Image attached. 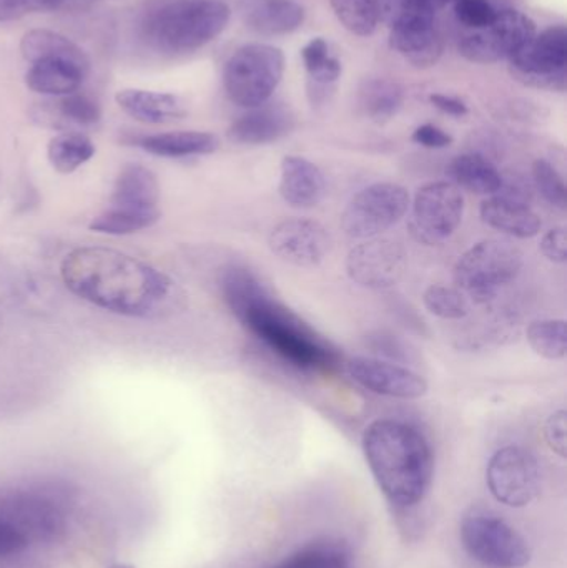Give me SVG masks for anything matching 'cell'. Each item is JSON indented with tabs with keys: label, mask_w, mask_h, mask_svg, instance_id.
I'll list each match as a JSON object with an SVG mask.
<instances>
[{
	"label": "cell",
	"mask_w": 567,
	"mask_h": 568,
	"mask_svg": "<svg viewBox=\"0 0 567 568\" xmlns=\"http://www.w3.org/2000/svg\"><path fill=\"white\" fill-rule=\"evenodd\" d=\"M230 17L222 0H172L146 13L142 36L160 53L195 52L226 29Z\"/></svg>",
	"instance_id": "277c9868"
},
{
	"label": "cell",
	"mask_w": 567,
	"mask_h": 568,
	"mask_svg": "<svg viewBox=\"0 0 567 568\" xmlns=\"http://www.w3.org/2000/svg\"><path fill=\"white\" fill-rule=\"evenodd\" d=\"M57 115L65 123L72 125L90 126L100 122L99 103L83 93H70V95L62 97L55 106Z\"/></svg>",
	"instance_id": "e575fe53"
},
{
	"label": "cell",
	"mask_w": 567,
	"mask_h": 568,
	"mask_svg": "<svg viewBox=\"0 0 567 568\" xmlns=\"http://www.w3.org/2000/svg\"><path fill=\"white\" fill-rule=\"evenodd\" d=\"M159 219V210L140 212V210L115 209V206H112L102 215L93 219V222L90 223V230L97 233H105V235H132V233L155 225Z\"/></svg>",
	"instance_id": "4dcf8cb0"
},
{
	"label": "cell",
	"mask_w": 567,
	"mask_h": 568,
	"mask_svg": "<svg viewBox=\"0 0 567 568\" xmlns=\"http://www.w3.org/2000/svg\"><path fill=\"white\" fill-rule=\"evenodd\" d=\"M462 542L479 564L493 568H522L531 560L525 537L498 516L469 514L463 519Z\"/></svg>",
	"instance_id": "52a82bcc"
},
{
	"label": "cell",
	"mask_w": 567,
	"mask_h": 568,
	"mask_svg": "<svg viewBox=\"0 0 567 568\" xmlns=\"http://www.w3.org/2000/svg\"><path fill=\"white\" fill-rule=\"evenodd\" d=\"M232 313L276 356L302 371H328L338 356L298 316L273 300L253 273L230 268L222 280Z\"/></svg>",
	"instance_id": "7a4b0ae2"
},
{
	"label": "cell",
	"mask_w": 567,
	"mask_h": 568,
	"mask_svg": "<svg viewBox=\"0 0 567 568\" xmlns=\"http://www.w3.org/2000/svg\"><path fill=\"white\" fill-rule=\"evenodd\" d=\"M523 268V253L506 240H486L469 248L455 266L458 290L473 301L492 300Z\"/></svg>",
	"instance_id": "8992f818"
},
{
	"label": "cell",
	"mask_w": 567,
	"mask_h": 568,
	"mask_svg": "<svg viewBox=\"0 0 567 568\" xmlns=\"http://www.w3.org/2000/svg\"><path fill=\"white\" fill-rule=\"evenodd\" d=\"M455 10L459 22L475 30L489 26L498 12L489 0H455Z\"/></svg>",
	"instance_id": "8d00e7d4"
},
{
	"label": "cell",
	"mask_w": 567,
	"mask_h": 568,
	"mask_svg": "<svg viewBox=\"0 0 567 568\" xmlns=\"http://www.w3.org/2000/svg\"><path fill=\"white\" fill-rule=\"evenodd\" d=\"M529 346L549 361L565 359L567 353L566 321L543 320L529 324L526 331Z\"/></svg>",
	"instance_id": "1f68e13d"
},
{
	"label": "cell",
	"mask_w": 567,
	"mask_h": 568,
	"mask_svg": "<svg viewBox=\"0 0 567 568\" xmlns=\"http://www.w3.org/2000/svg\"><path fill=\"white\" fill-rule=\"evenodd\" d=\"M482 219L486 225L515 239H533L541 230V219L529 202L495 193L482 205Z\"/></svg>",
	"instance_id": "ffe728a7"
},
{
	"label": "cell",
	"mask_w": 567,
	"mask_h": 568,
	"mask_svg": "<svg viewBox=\"0 0 567 568\" xmlns=\"http://www.w3.org/2000/svg\"><path fill=\"white\" fill-rule=\"evenodd\" d=\"M389 43L418 69L435 65L443 55V36L436 27L435 17H415L389 27Z\"/></svg>",
	"instance_id": "e0dca14e"
},
{
	"label": "cell",
	"mask_w": 567,
	"mask_h": 568,
	"mask_svg": "<svg viewBox=\"0 0 567 568\" xmlns=\"http://www.w3.org/2000/svg\"><path fill=\"white\" fill-rule=\"evenodd\" d=\"M87 72L72 63L42 60L32 63L26 73V83L40 95L65 97L82 87Z\"/></svg>",
	"instance_id": "484cf974"
},
{
	"label": "cell",
	"mask_w": 567,
	"mask_h": 568,
	"mask_svg": "<svg viewBox=\"0 0 567 568\" xmlns=\"http://www.w3.org/2000/svg\"><path fill=\"white\" fill-rule=\"evenodd\" d=\"M29 546L26 537L13 529L9 523L0 519V557L13 556V554L22 552Z\"/></svg>",
	"instance_id": "7bdbcfd3"
},
{
	"label": "cell",
	"mask_w": 567,
	"mask_h": 568,
	"mask_svg": "<svg viewBox=\"0 0 567 568\" xmlns=\"http://www.w3.org/2000/svg\"><path fill=\"white\" fill-rule=\"evenodd\" d=\"M330 57H332V53H330L328 43H326L325 40H310L302 50V59L303 63H305L306 73L315 72Z\"/></svg>",
	"instance_id": "b9f144b4"
},
{
	"label": "cell",
	"mask_w": 567,
	"mask_h": 568,
	"mask_svg": "<svg viewBox=\"0 0 567 568\" xmlns=\"http://www.w3.org/2000/svg\"><path fill=\"white\" fill-rule=\"evenodd\" d=\"M429 102L442 110L443 113H448L452 116H465L468 113V105L463 100L456 97L443 95V93H433L429 95Z\"/></svg>",
	"instance_id": "ee69618b"
},
{
	"label": "cell",
	"mask_w": 567,
	"mask_h": 568,
	"mask_svg": "<svg viewBox=\"0 0 567 568\" xmlns=\"http://www.w3.org/2000/svg\"><path fill=\"white\" fill-rule=\"evenodd\" d=\"M95 155V146L82 133L67 132L53 136L47 146L50 165L63 175L75 172Z\"/></svg>",
	"instance_id": "f1b7e54d"
},
{
	"label": "cell",
	"mask_w": 567,
	"mask_h": 568,
	"mask_svg": "<svg viewBox=\"0 0 567 568\" xmlns=\"http://www.w3.org/2000/svg\"><path fill=\"white\" fill-rule=\"evenodd\" d=\"M342 26L360 37L372 36L379 22L378 0H330Z\"/></svg>",
	"instance_id": "d6a6232c"
},
{
	"label": "cell",
	"mask_w": 567,
	"mask_h": 568,
	"mask_svg": "<svg viewBox=\"0 0 567 568\" xmlns=\"http://www.w3.org/2000/svg\"><path fill=\"white\" fill-rule=\"evenodd\" d=\"M486 483L498 503L508 507H526L541 489L538 460L523 447L508 446L492 457Z\"/></svg>",
	"instance_id": "4fadbf2b"
},
{
	"label": "cell",
	"mask_w": 567,
	"mask_h": 568,
	"mask_svg": "<svg viewBox=\"0 0 567 568\" xmlns=\"http://www.w3.org/2000/svg\"><path fill=\"white\" fill-rule=\"evenodd\" d=\"M426 7H429L432 10L443 9V7L448 6V3L455 2V0H422Z\"/></svg>",
	"instance_id": "bcb514c9"
},
{
	"label": "cell",
	"mask_w": 567,
	"mask_h": 568,
	"mask_svg": "<svg viewBox=\"0 0 567 568\" xmlns=\"http://www.w3.org/2000/svg\"><path fill=\"white\" fill-rule=\"evenodd\" d=\"M513 79L533 89L565 92L567 79V30L555 26L536 33L509 59Z\"/></svg>",
	"instance_id": "ba28073f"
},
{
	"label": "cell",
	"mask_w": 567,
	"mask_h": 568,
	"mask_svg": "<svg viewBox=\"0 0 567 568\" xmlns=\"http://www.w3.org/2000/svg\"><path fill=\"white\" fill-rule=\"evenodd\" d=\"M160 185L155 173L143 165H126L119 173L113 186L112 206L115 209L159 210Z\"/></svg>",
	"instance_id": "cb8c5ba5"
},
{
	"label": "cell",
	"mask_w": 567,
	"mask_h": 568,
	"mask_svg": "<svg viewBox=\"0 0 567 568\" xmlns=\"http://www.w3.org/2000/svg\"><path fill=\"white\" fill-rule=\"evenodd\" d=\"M409 209L406 189L383 182L366 186L353 196L342 216L346 235L356 240H372L395 226Z\"/></svg>",
	"instance_id": "30bf717a"
},
{
	"label": "cell",
	"mask_w": 567,
	"mask_h": 568,
	"mask_svg": "<svg viewBox=\"0 0 567 568\" xmlns=\"http://www.w3.org/2000/svg\"><path fill=\"white\" fill-rule=\"evenodd\" d=\"M63 0H0V22H12L32 13L62 9Z\"/></svg>",
	"instance_id": "74e56055"
},
{
	"label": "cell",
	"mask_w": 567,
	"mask_h": 568,
	"mask_svg": "<svg viewBox=\"0 0 567 568\" xmlns=\"http://www.w3.org/2000/svg\"><path fill=\"white\" fill-rule=\"evenodd\" d=\"M533 182H535L536 190L541 193L543 199L549 205L556 206V209H566V183L551 163L546 162V160H536L533 163Z\"/></svg>",
	"instance_id": "d590c367"
},
{
	"label": "cell",
	"mask_w": 567,
	"mask_h": 568,
	"mask_svg": "<svg viewBox=\"0 0 567 568\" xmlns=\"http://www.w3.org/2000/svg\"><path fill=\"white\" fill-rule=\"evenodd\" d=\"M426 310L442 320H463L469 314V301L458 287L433 284L423 294Z\"/></svg>",
	"instance_id": "836d02e7"
},
{
	"label": "cell",
	"mask_w": 567,
	"mask_h": 568,
	"mask_svg": "<svg viewBox=\"0 0 567 568\" xmlns=\"http://www.w3.org/2000/svg\"><path fill=\"white\" fill-rule=\"evenodd\" d=\"M279 190L280 195L288 205L296 206V209H312L325 199V175L310 160L288 155L282 160Z\"/></svg>",
	"instance_id": "d6986e66"
},
{
	"label": "cell",
	"mask_w": 567,
	"mask_h": 568,
	"mask_svg": "<svg viewBox=\"0 0 567 568\" xmlns=\"http://www.w3.org/2000/svg\"><path fill=\"white\" fill-rule=\"evenodd\" d=\"M346 272L353 282L369 290L395 286L406 272L405 250L392 240H368L348 253Z\"/></svg>",
	"instance_id": "5bb4252c"
},
{
	"label": "cell",
	"mask_w": 567,
	"mask_h": 568,
	"mask_svg": "<svg viewBox=\"0 0 567 568\" xmlns=\"http://www.w3.org/2000/svg\"><path fill=\"white\" fill-rule=\"evenodd\" d=\"M536 36V23L519 10L496 12L489 26L466 36L459 53L469 62L495 63L509 60Z\"/></svg>",
	"instance_id": "7c38bea8"
},
{
	"label": "cell",
	"mask_w": 567,
	"mask_h": 568,
	"mask_svg": "<svg viewBox=\"0 0 567 568\" xmlns=\"http://www.w3.org/2000/svg\"><path fill=\"white\" fill-rule=\"evenodd\" d=\"M269 245L283 262L302 268H313L328 255L332 240L322 223L292 219L273 229Z\"/></svg>",
	"instance_id": "9a60e30c"
},
{
	"label": "cell",
	"mask_w": 567,
	"mask_h": 568,
	"mask_svg": "<svg viewBox=\"0 0 567 568\" xmlns=\"http://www.w3.org/2000/svg\"><path fill=\"white\" fill-rule=\"evenodd\" d=\"M350 377L378 396L419 399L428 393L425 377L408 367L375 357H353L346 364Z\"/></svg>",
	"instance_id": "2e32d148"
},
{
	"label": "cell",
	"mask_w": 567,
	"mask_h": 568,
	"mask_svg": "<svg viewBox=\"0 0 567 568\" xmlns=\"http://www.w3.org/2000/svg\"><path fill=\"white\" fill-rule=\"evenodd\" d=\"M115 100L126 115L143 123L172 122L186 113L182 100L173 93L123 89L117 92Z\"/></svg>",
	"instance_id": "603a6c76"
},
{
	"label": "cell",
	"mask_w": 567,
	"mask_h": 568,
	"mask_svg": "<svg viewBox=\"0 0 567 568\" xmlns=\"http://www.w3.org/2000/svg\"><path fill=\"white\" fill-rule=\"evenodd\" d=\"M362 112L375 123H386L403 105V90L386 79L366 80L358 93Z\"/></svg>",
	"instance_id": "83f0119b"
},
{
	"label": "cell",
	"mask_w": 567,
	"mask_h": 568,
	"mask_svg": "<svg viewBox=\"0 0 567 568\" xmlns=\"http://www.w3.org/2000/svg\"><path fill=\"white\" fill-rule=\"evenodd\" d=\"M109 568H135V567L126 566V564H115V566H112Z\"/></svg>",
	"instance_id": "7dc6e473"
},
{
	"label": "cell",
	"mask_w": 567,
	"mask_h": 568,
	"mask_svg": "<svg viewBox=\"0 0 567 568\" xmlns=\"http://www.w3.org/2000/svg\"><path fill=\"white\" fill-rule=\"evenodd\" d=\"M545 437L548 446L559 454L561 457H566L567 454V414L566 410H558L553 414L545 426Z\"/></svg>",
	"instance_id": "f35d334b"
},
{
	"label": "cell",
	"mask_w": 567,
	"mask_h": 568,
	"mask_svg": "<svg viewBox=\"0 0 567 568\" xmlns=\"http://www.w3.org/2000/svg\"><path fill=\"white\" fill-rule=\"evenodd\" d=\"M240 19L259 36L295 32L305 22V9L295 0H240Z\"/></svg>",
	"instance_id": "ac0fdd59"
},
{
	"label": "cell",
	"mask_w": 567,
	"mask_h": 568,
	"mask_svg": "<svg viewBox=\"0 0 567 568\" xmlns=\"http://www.w3.org/2000/svg\"><path fill=\"white\" fill-rule=\"evenodd\" d=\"M293 116L283 106H256L229 129V139L240 145H266L288 135Z\"/></svg>",
	"instance_id": "44dd1931"
},
{
	"label": "cell",
	"mask_w": 567,
	"mask_h": 568,
	"mask_svg": "<svg viewBox=\"0 0 567 568\" xmlns=\"http://www.w3.org/2000/svg\"><path fill=\"white\" fill-rule=\"evenodd\" d=\"M97 2L99 0H63L62 7H69L72 10L89 9V7Z\"/></svg>",
	"instance_id": "f6af8a7d"
},
{
	"label": "cell",
	"mask_w": 567,
	"mask_h": 568,
	"mask_svg": "<svg viewBox=\"0 0 567 568\" xmlns=\"http://www.w3.org/2000/svg\"><path fill=\"white\" fill-rule=\"evenodd\" d=\"M285 72V55L269 43L240 47L223 70L226 95L243 109L265 105L279 89Z\"/></svg>",
	"instance_id": "5b68a950"
},
{
	"label": "cell",
	"mask_w": 567,
	"mask_h": 568,
	"mask_svg": "<svg viewBox=\"0 0 567 568\" xmlns=\"http://www.w3.org/2000/svg\"><path fill=\"white\" fill-rule=\"evenodd\" d=\"M413 140L418 145L426 146V149H446L452 145V135L445 132V130L438 129V126L426 123V125L418 126L413 132Z\"/></svg>",
	"instance_id": "60d3db41"
},
{
	"label": "cell",
	"mask_w": 567,
	"mask_h": 568,
	"mask_svg": "<svg viewBox=\"0 0 567 568\" xmlns=\"http://www.w3.org/2000/svg\"><path fill=\"white\" fill-rule=\"evenodd\" d=\"M541 252L549 262L566 263L567 262V235L566 229L551 230L546 233L541 240Z\"/></svg>",
	"instance_id": "ab89813d"
},
{
	"label": "cell",
	"mask_w": 567,
	"mask_h": 568,
	"mask_svg": "<svg viewBox=\"0 0 567 568\" xmlns=\"http://www.w3.org/2000/svg\"><path fill=\"white\" fill-rule=\"evenodd\" d=\"M67 290L102 310L132 317L162 316L173 300L172 280L125 253L102 246L70 252L60 266Z\"/></svg>",
	"instance_id": "6da1fadb"
},
{
	"label": "cell",
	"mask_w": 567,
	"mask_h": 568,
	"mask_svg": "<svg viewBox=\"0 0 567 568\" xmlns=\"http://www.w3.org/2000/svg\"><path fill=\"white\" fill-rule=\"evenodd\" d=\"M20 53L30 63L57 60V62L72 63L87 73L90 70V59L85 50L69 37L53 30H29L20 40Z\"/></svg>",
	"instance_id": "7402d4cb"
},
{
	"label": "cell",
	"mask_w": 567,
	"mask_h": 568,
	"mask_svg": "<svg viewBox=\"0 0 567 568\" xmlns=\"http://www.w3.org/2000/svg\"><path fill=\"white\" fill-rule=\"evenodd\" d=\"M136 145L150 155L163 159H186V156L210 155L220 146L219 136L209 132H166L140 136Z\"/></svg>",
	"instance_id": "d4e9b609"
},
{
	"label": "cell",
	"mask_w": 567,
	"mask_h": 568,
	"mask_svg": "<svg viewBox=\"0 0 567 568\" xmlns=\"http://www.w3.org/2000/svg\"><path fill=\"white\" fill-rule=\"evenodd\" d=\"M448 176L459 190L476 195H495L503 185V175L486 156L466 153L449 163Z\"/></svg>",
	"instance_id": "4316f807"
},
{
	"label": "cell",
	"mask_w": 567,
	"mask_h": 568,
	"mask_svg": "<svg viewBox=\"0 0 567 568\" xmlns=\"http://www.w3.org/2000/svg\"><path fill=\"white\" fill-rule=\"evenodd\" d=\"M270 568H353V560L345 547L323 542L303 547Z\"/></svg>",
	"instance_id": "f546056e"
},
{
	"label": "cell",
	"mask_w": 567,
	"mask_h": 568,
	"mask_svg": "<svg viewBox=\"0 0 567 568\" xmlns=\"http://www.w3.org/2000/svg\"><path fill=\"white\" fill-rule=\"evenodd\" d=\"M363 453L392 506L412 509L425 499L433 477V453L412 424L378 419L363 433Z\"/></svg>",
	"instance_id": "3957f363"
},
{
	"label": "cell",
	"mask_w": 567,
	"mask_h": 568,
	"mask_svg": "<svg viewBox=\"0 0 567 568\" xmlns=\"http://www.w3.org/2000/svg\"><path fill=\"white\" fill-rule=\"evenodd\" d=\"M465 199L452 182H433L422 186L413 202L409 230L416 242L438 245L462 225Z\"/></svg>",
	"instance_id": "8fae6325"
},
{
	"label": "cell",
	"mask_w": 567,
	"mask_h": 568,
	"mask_svg": "<svg viewBox=\"0 0 567 568\" xmlns=\"http://www.w3.org/2000/svg\"><path fill=\"white\" fill-rule=\"evenodd\" d=\"M0 519L19 530L27 542H53L67 530V509L52 489H19L3 497Z\"/></svg>",
	"instance_id": "9c48e42d"
}]
</instances>
